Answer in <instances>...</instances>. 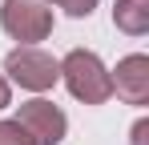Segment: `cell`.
<instances>
[{
	"mask_svg": "<svg viewBox=\"0 0 149 145\" xmlns=\"http://www.w3.org/2000/svg\"><path fill=\"white\" fill-rule=\"evenodd\" d=\"M61 81L85 105H105L113 97V77H109V69L101 65V56L93 48H73L61 61Z\"/></svg>",
	"mask_w": 149,
	"mask_h": 145,
	"instance_id": "cell-1",
	"label": "cell"
},
{
	"mask_svg": "<svg viewBox=\"0 0 149 145\" xmlns=\"http://www.w3.org/2000/svg\"><path fill=\"white\" fill-rule=\"evenodd\" d=\"M52 0H4L0 4V28L20 40V45H40L52 32Z\"/></svg>",
	"mask_w": 149,
	"mask_h": 145,
	"instance_id": "cell-2",
	"label": "cell"
},
{
	"mask_svg": "<svg viewBox=\"0 0 149 145\" xmlns=\"http://www.w3.org/2000/svg\"><path fill=\"white\" fill-rule=\"evenodd\" d=\"M4 72H8V81H16L28 93H45V89H52L61 81V61L52 52H45V48H36V45H20V48L8 52Z\"/></svg>",
	"mask_w": 149,
	"mask_h": 145,
	"instance_id": "cell-3",
	"label": "cell"
},
{
	"mask_svg": "<svg viewBox=\"0 0 149 145\" xmlns=\"http://www.w3.org/2000/svg\"><path fill=\"white\" fill-rule=\"evenodd\" d=\"M16 121L28 129V137H32L36 145H61L65 133H69V117L61 113V105H52V101H45V97L24 101L20 113H16Z\"/></svg>",
	"mask_w": 149,
	"mask_h": 145,
	"instance_id": "cell-4",
	"label": "cell"
},
{
	"mask_svg": "<svg viewBox=\"0 0 149 145\" xmlns=\"http://www.w3.org/2000/svg\"><path fill=\"white\" fill-rule=\"evenodd\" d=\"M113 77V93L121 97L125 105H149V56L145 52H129L125 61H117V72Z\"/></svg>",
	"mask_w": 149,
	"mask_h": 145,
	"instance_id": "cell-5",
	"label": "cell"
},
{
	"mask_svg": "<svg viewBox=\"0 0 149 145\" xmlns=\"http://www.w3.org/2000/svg\"><path fill=\"white\" fill-rule=\"evenodd\" d=\"M113 24L129 36H145L149 32V0H117L113 4Z\"/></svg>",
	"mask_w": 149,
	"mask_h": 145,
	"instance_id": "cell-6",
	"label": "cell"
},
{
	"mask_svg": "<svg viewBox=\"0 0 149 145\" xmlns=\"http://www.w3.org/2000/svg\"><path fill=\"white\" fill-rule=\"evenodd\" d=\"M0 145H36L20 121H0Z\"/></svg>",
	"mask_w": 149,
	"mask_h": 145,
	"instance_id": "cell-7",
	"label": "cell"
},
{
	"mask_svg": "<svg viewBox=\"0 0 149 145\" xmlns=\"http://www.w3.org/2000/svg\"><path fill=\"white\" fill-rule=\"evenodd\" d=\"M56 8H65L73 20H85V16H93V8H97V0H52Z\"/></svg>",
	"mask_w": 149,
	"mask_h": 145,
	"instance_id": "cell-8",
	"label": "cell"
},
{
	"mask_svg": "<svg viewBox=\"0 0 149 145\" xmlns=\"http://www.w3.org/2000/svg\"><path fill=\"white\" fill-rule=\"evenodd\" d=\"M8 101H12V85H8V77L0 72V109H8Z\"/></svg>",
	"mask_w": 149,
	"mask_h": 145,
	"instance_id": "cell-9",
	"label": "cell"
},
{
	"mask_svg": "<svg viewBox=\"0 0 149 145\" xmlns=\"http://www.w3.org/2000/svg\"><path fill=\"white\" fill-rule=\"evenodd\" d=\"M145 133H149V121L141 117L137 125H133V145H145Z\"/></svg>",
	"mask_w": 149,
	"mask_h": 145,
	"instance_id": "cell-10",
	"label": "cell"
}]
</instances>
